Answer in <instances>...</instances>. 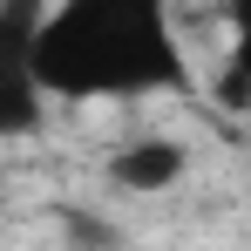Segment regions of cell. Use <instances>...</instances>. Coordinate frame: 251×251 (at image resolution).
Here are the masks:
<instances>
[{"label":"cell","instance_id":"2","mask_svg":"<svg viewBox=\"0 0 251 251\" xmlns=\"http://www.w3.org/2000/svg\"><path fill=\"white\" fill-rule=\"evenodd\" d=\"M48 7L54 0H0V143L34 136L48 123V88L34 68Z\"/></svg>","mask_w":251,"mask_h":251},{"label":"cell","instance_id":"1","mask_svg":"<svg viewBox=\"0 0 251 251\" xmlns=\"http://www.w3.org/2000/svg\"><path fill=\"white\" fill-rule=\"evenodd\" d=\"M34 68L48 102H156L197 88L176 0H54Z\"/></svg>","mask_w":251,"mask_h":251},{"label":"cell","instance_id":"4","mask_svg":"<svg viewBox=\"0 0 251 251\" xmlns=\"http://www.w3.org/2000/svg\"><path fill=\"white\" fill-rule=\"evenodd\" d=\"M210 102L231 116H251V0H231V54L210 82Z\"/></svg>","mask_w":251,"mask_h":251},{"label":"cell","instance_id":"5","mask_svg":"<svg viewBox=\"0 0 251 251\" xmlns=\"http://www.w3.org/2000/svg\"><path fill=\"white\" fill-rule=\"evenodd\" d=\"M0 217H7V190H0Z\"/></svg>","mask_w":251,"mask_h":251},{"label":"cell","instance_id":"3","mask_svg":"<svg viewBox=\"0 0 251 251\" xmlns=\"http://www.w3.org/2000/svg\"><path fill=\"white\" fill-rule=\"evenodd\" d=\"M102 176H109L123 197H163V190H176V183L190 176V150H183L176 136H136V143H123V150L102 163Z\"/></svg>","mask_w":251,"mask_h":251}]
</instances>
